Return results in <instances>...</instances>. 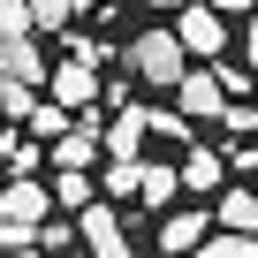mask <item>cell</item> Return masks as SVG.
Instances as JSON below:
<instances>
[{"label":"cell","instance_id":"obj_1","mask_svg":"<svg viewBox=\"0 0 258 258\" xmlns=\"http://www.w3.org/2000/svg\"><path fill=\"white\" fill-rule=\"evenodd\" d=\"M182 61H190V46H182V31H145L137 46L121 53V69H137V76H145V84H160V91H175V84L190 76Z\"/></svg>","mask_w":258,"mask_h":258},{"label":"cell","instance_id":"obj_2","mask_svg":"<svg viewBox=\"0 0 258 258\" xmlns=\"http://www.w3.org/2000/svg\"><path fill=\"white\" fill-rule=\"evenodd\" d=\"M99 160H106V114H76V129L53 145V175H61V167L99 175Z\"/></svg>","mask_w":258,"mask_h":258},{"label":"cell","instance_id":"obj_3","mask_svg":"<svg viewBox=\"0 0 258 258\" xmlns=\"http://www.w3.org/2000/svg\"><path fill=\"white\" fill-rule=\"evenodd\" d=\"M61 213V198L38 182V175H8V190H0V220H16V228H46Z\"/></svg>","mask_w":258,"mask_h":258},{"label":"cell","instance_id":"obj_4","mask_svg":"<svg viewBox=\"0 0 258 258\" xmlns=\"http://www.w3.org/2000/svg\"><path fill=\"white\" fill-rule=\"evenodd\" d=\"M175 31H182V46H190V53H205V61H228V16L213 8V0H190V8L175 16Z\"/></svg>","mask_w":258,"mask_h":258},{"label":"cell","instance_id":"obj_5","mask_svg":"<svg viewBox=\"0 0 258 258\" xmlns=\"http://www.w3.org/2000/svg\"><path fill=\"white\" fill-rule=\"evenodd\" d=\"M175 106H182L190 121H220V114H228V84H220V69H190V76L175 84Z\"/></svg>","mask_w":258,"mask_h":258},{"label":"cell","instance_id":"obj_6","mask_svg":"<svg viewBox=\"0 0 258 258\" xmlns=\"http://www.w3.org/2000/svg\"><path fill=\"white\" fill-rule=\"evenodd\" d=\"M46 99H61L69 114H76V106H91V99H99V61H69V53H61V61H53V76H46Z\"/></svg>","mask_w":258,"mask_h":258},{"label":"cell","instance_id":"obj_7","mask_svg":"<svg viewBox=\"0 0 258 258\" xmlns=\"http://www.w3.org/2000/svg\"><path fill=\"white\" fill-rule=\"evenodd\" d=\"M84 250H91V258H137V243L121 235L114 205H91V213H84Z\"/></svg>","mask_w":258,"mask_h":258},{"label":"cell","instance_id":"obj_8","mask_svg":"<svg viewBox=\"0 0 258 258\" xmlns=\"http://www.w3.org/2000/svg\"><path fill=\"white\" fill-rule=\"evenodd\" d=\"M205 235H213V213H167V220H160V250H167V258L205 250Z\"/></svg>","mask_w":258,"mask_h":258},{"label":"cell","instance_id":"obj_9","mask_svg":"<svg viewBox=\"0 0 258 258\" xmlns=\"http://www.w3.org/2000/svg\"><path fill=\"white\" fill-rule=\"evenodd\" d=\"M0 76H16V84H46V76H53V61H46L31 38H8V46H0Z\"/></svg>","mask_w":258,"mask_h":258},{"label":"cell","instance_id":"obj_10","mask_svg":"<svg viewBox=\"0 0 258 258\" xmlns=\"http://www.w3.org/2000/svg\"><path fill=\"white\" fill-rule=\"evenodd\" d=\"M145 129H152V114H137V106H121V114L106 121V160H137V145H145Z\"/></svg>","mask_w":258,"mask_h":258},{"label":"cell","instance_id":"obj_11","mask_svg":"<svg viewBox=\"0 0 258 258\" xmlns=\"http://www.w3.org/2000/svg\"><path fill=\"white\" fill-rule=\"evenodd\" d=\"M152 213H167L175 198H182V167H167V160H145V190H137Z\"/></svg>","mask_w":258,"mask_h":258},{"label":"cell","instance_id":"obj_12","mask_svg":"<svg viewBox=\"0 0 258 258\" xmlns=\"http://www.w3.org/2000/svg\"><path fill=\"white\" fill-rule=\"evenodd\" d=\"M213 220H220V228H235V235H258V190H220Z\"/></svg>","mask_w":258,"mask_h":258},{"label":"cell","instance_id":"obj_13","mask_svg":"<svg viewBox=\"0 0 258 258\" xmlns=\"http://www.w3.org/2000/svg\"><path fill=\"white\" fill-rule=\"evenodd\" d=\"M53 198H61V213H91V205H99V175L61 167V175H53Z\"/></svg>","mask_w":258,"mask_h":258},{"label":"cell","instance_id":"obj_14","mask_svg":"<svg viewBox=\"0 0 258 258\" xmlns=\"http://www.w3.org/2000/svg\"><path fill=\"white\" fill-rule=\"evenodd\" d=\"M220 175H228V160H220V152H190V160H182V190H198V198H213V190H220Z\"/></svg>","mask_w":258,"mask_h":258},{"label":"cell","instance_id":"obj_15","mask_svg":"<svg viewBox=\"0 0 258 258\" xmlns=\"http://www.w3.org/2000/svg\"><path fill=\"white\" fill-rule=\"evenodd\" d=\"M46 99H38V84H16V76H0V114H8V121H31Z\"/></svg>","mask_w":258,"mask_h":258},{"label":"cell","instance_id":"obj_16","mask_svg":"<svg viewBox=\"0 0 258 258\" xmlns=\"http://www.w3.org/2000/svg\"><path fill=\"white\" fill-rule=\"evenodd\" d=\"M69 129H76V114H69L61 99H46V106L31 114V137H46V145H61V137H69Z\"/></svg>","mask_w":258,"mask_h":258},{"label":"cell","instance_id":"obj_17","mask_svg":"<svg viewBox=\"0 0 258 258\" xmlns=\"http://www.w3.org/2000/svg\"><path fill=\"white\" fill-rule=\"evenodd\" d=\"M198 258H258V235H235V228H220V235H205V250Z\"/></svg>","mask_w":258,"mask_h":258},{"label":"cell","instance_id":"obj_18","mask_svg":"<svg viewBox=\"0 0 258 258\" xmlns=\"http://www.w3.org/2000/svg\"><path fill=\"white\" fill-rule=\"evenodd\" d=\"M0 31H8V38H31V31H38L31 0H0Z\"/></svg>","mask_w":258,"mask_h":258},{"label":"cell","instance_id":"obj_19","mask_svg":"<svg viewBox=\"0 0 258 258\" xmlns=\"http://www.w3.org/2000/svg\"><path fill=\"white\" fill-rule=\"evenodd\" d=\"M220 129H228L235 145H250V137H258V106H250V99H243V106H228V114H220Z\"/></svg>","mask_w":258,"mask_h":258},{"label":"cell","instance_id":"obj_20","mask_svg":"<svg viewBox=\"0 0 258 258\" xmlns=\"http://www.w3.org/2000/svg\"><path fill=\"white\" fill-rule=\"evenodd\" d=\"M31 16H38V31H69L76 0H31Z\"/></svg>","mask_w":258,"mask_h":258},{"label":"cell","instance_id":"obj_21","mask_svg":"<svg viewBox=\"0 0 258 258\" xmlns=\"http://www.w3.org/2000/svg\"><path fill=\"white\" fill-rule=\"evenodd\" d=\"M8 167H16V175H38V145H31V137H8Z\"/></svg>","mask_w":258,"mask_h":258},{"label":"cell","instance_id":"obj_22","mask_svg":"<svg viewBox=\"0 0 258 258\" xmlns=\"http://www.w3.org/2000/svg\"><path fill=\"white\" fill-rule=\"evenodd\" d=\"M213 8H220V16H228V23H235V16H243V23H250V16H258V0H213Z\"/></svg>","mask_w":258,"mask_h":258},{"label":"cell","instance_id":"obj_23","mask_svg":"<svg viewBox=\"0 0 258 258\" xmlns=\"http://www.w3.org/2000/svg\"><path fill=\"white\" fill-rule=\"evenodd\" d=\"M0 258H46V243H0Z\"/></svg>","mask_w":258,"mask_h":258},{"label":"cell","instance_id":"obj_24","mask_svg":"<svg viewBox=\"0 0 258 258\" xmlns=\"http://www.w3.org/2000/svg\"><path fill=\"white\" fill-rule=\"evenodd\" d=\"M228 160H235V167H243V175H258V145H235V152H228Z\"/></svg>","mask_w":258,"mask_h":258},{"label":"cell","instance_id":"obj_25","mask_svg":"<svg viewBox=\"0 0 258 258\" xmlns=\"http://www.w3.org/2000/svg\"><path fill=\"white\" fill-rule=\"evenodd\" d=\"M243 69H258V23L243 31Z\"/></svg>","mask_w":258,"mask_h":258},{"label":"cell","instance_id":"obj_26","mask_svg":"<svg viewBox=\"0 0 258 258\" xmlns=\"http://www.w3.org/2000/svg\"><path fill=\"white\" fill-rule=\"evenodd\" d=\"M152 8H167V16H182V8H190V0H152Z\"/></svg>","mask_w":258,"mask_h":258},{"label":"cell","instance_id":"obj_27","mask_svg":"<svg viewBox=\"0 0 258 258\" xmlns=\"http://www.w3.org/2000/svg\"><path fill=\"white\" fill-rule=\"evenodd\" d=\"M76 8H99V16H106V8H114V0H76Z\"/></svg>","mask_w":258,"mask_h":258},{"label":"cell","instance_id":"obj_28","mask_svg":"<svg viewBox=\"0 0 258 258\" xmlns=\"http://www.w3.org/2000/svg\"><path fill=\"white\" fill-rule=\"evenodd\" d=\"M69 258H91V250H69Z\"/></svg>","mask_w":258,"mask_h":258}]
</instances>
